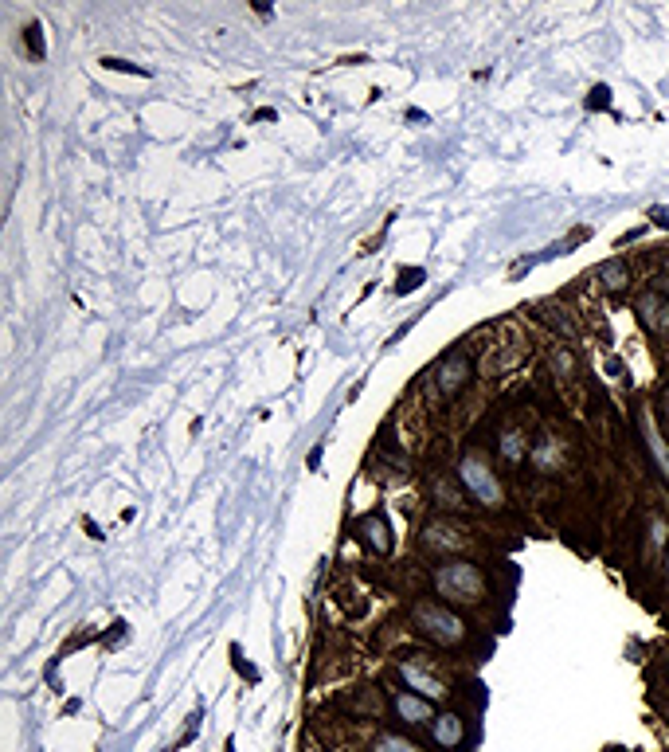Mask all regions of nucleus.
I'll use <instances>...</instances> for the list:
<instances>
[{"mask_svg":"<svg viewBox=\"0 0 669 752\" xmlns=\"http://www.w3.org/2000/svg\"><path fill=\"white\" fill-rule=\"evenodd\" d=\"M392 713L400 721H407V725H431L435 721V702H427V698H419L411 690H396L392 694Z\"/></svg>","mask_w":669,"mask_h":752,"instance_id":"10","label":"nucleus"},{"mask_svg":"<svg viewBox=\"0 0 669 752\" xmlns=\"http://www.w3.org/2000/svg\"><path fill=\"white\" fill-rule=\"evenodd\" d=\"M431 737H435L439 749H458L462 737H466V717L454 713V709H446V713H439V717L431 721Z\"/></svg>","mask_w":669,"mask_h":752,"instance_id":"13","label":"nucleus"},{"mask_svg":"<svg viewBox=\"0 0 669 752\" xmlns=\"http://www.w3.org/2000/svg\"><path fill=\"white\" fill-rule=\"evenodd\" d=\"M529 463H533V470H540V474L564 470V443H560L556 435H540L533 443V451H529Z\"/></svg>","mask_w":669,"mask_h":752,"instance_id":"12","label":"nucleus"},{"mask_svg":"<svg viewBox=\"0 0 669 752\" xmlns=\"http://www.w3.org/2000/svg\"><path fill=\"white\" fill-rule=\"evenodd\" d=\"M666 553H669V517L650 514L646 517V529H642V561L658 564L666 561Z\"/></svg>","mask_w":669,"mask_h":752,"instance_id":"9","label":"nucleus"},{"mask_svg":"<svg viewBox=\"0 0 669 752\" xmlns=\"http://www.w3.org/2000/svg\"><path fill=\"white\" fill-rule=\"evenodd\" d=\"M529 451H533V443L525 439V431H521V427H505V431H501V463L517 467V463H525V459H529Z\"/></svg>","mask_w":669,"mask_h":752,"instance_id":"14","label":"nucleus"},{"mask_svg":"<svg viewBox=\"0 0 669 752\" xmlns=\"http://www.w3.org/2000/svg\"><path fill=\"white\" fill-rule=\"evenodd\" d=\"M396 674H400L403 690H411V694H419L427 702H443L446 694H450V686H446L443 678L423 666V655H403L396 662Z\"/></svg>","mask_w":669,"mask_h":752,"instance_id":"4","label":"nucleus"},{"mask_svg":"<svg viewBox=\"0 0 669 752\" xmlns=\"http://www.w3.org/2000/svg\"><path fill=\"white\" fill-rule=\"evenodd\" d=\"M552 369L564 376V380H572V376H576V357H572V349L552 345Z\"/></svg>","mask_w":669,"mask_h":752,"instance_id":"17","label":"nucleus"},{"mask_svg":"<svg viewBox=\"0 0 669 752\" xmlns=\"http://www.w3.org/2000/svg\"><path fill=\"white\" fill-rule=\"evenodd\" d=\"M435 490H443V502H439V506H443V510H458V506H462V502H458V494H454V490H450V486H446V482H439V486H435Z\"/></svg>","mask_w":669,"mask_h":752,"instance_id":"18","label":"nucleus"},{"mask_svg":"<svg viewBox=\"0 0 669 752\" xmlns=\"http://www.w3.org/2000/svg\"><path fill=\"white\" fill-rule=\"evenodd\" d=\"M431 584L439 592V600L450 604V608H474L486 600L490 592V580H486V568L466 557H450V561L435 564L431 572Z\"/></svg>","mask_w":669,"mask_h":752,"instance_id":"1","label":"nucleus"},{"mask_svg":"<svg viewBox=\"0 0 669 752\" xmlns=\"http://www.w3.org/2000/svg\"><path fill=\"white\" fill-rule=\"evenodd\" d=\"M634 314H638V322H642V329H646L650 337H658V341H666L669 337V298L666 294H658V290H642L638 302H634Z\"/></svg>","mask_w":669,"mask_h":752,"instance_id":"7","label":"nucleus"},{"mask_svg":"<svg viewBox=\"0 0 669 752\" xmlns=\"http://www.w3.org/2000/svg\"><path fill=\"white\" fill-rule=\"evenodd\" d=\"M357 537L376 553V557H388L392 553V529H388V517L384 514H364L357 521Z\"/></svg>","mask_w":669,"mask_h":752,"instance_id":"11","label":"nucleus"},{"mask_svg":"<svg viewBox=\"0 0 669 752\" xmlns=\"http://www.w3.org/2000/svg\"><path fill=\"white\" fill-rule=\"evenodd\" d=\"M662 584H666V592H669V553H666V561H662Z\"/></svg>","mask_w":669,"mask_h":752,"instance_id":"19","label":"nucleus"},{"mask_svg":"<svg viewBox=\"0 0 669 752\" xmlns=\"http://www.w3.org/2000/svg\"><path fill=\"white\" fill-rule=\"evenodd\" d=\"M419 545L427 549V553H458L462 545H466V529L462 525H454V521H446V517H431L427 525H423V533H419Z\"/></svg>","mask_w":669,"mask_h":752,"instance_id":"8","label":"nucleus"},{"mask_svg":"<svg viewBox=\"0 0 669 752\" xmlns=\"http://www.w3.org/2000/svg\"><path fill=\"white\" fill-rule=\"evenodd\" d=\"M638 439H642V447H646V455H650V463H654V470L662 474V482H669V435L666 427L658 423V416H654V408L650 404H638Z\"/></svg>","mask_w":669,"mask_h":752,"instance_id":"5","label":"nucleus"},{"mask_svg":"<svg viewBox=\"0 0 669 752\" xmlns=\"http://www.w3.org/2000/svg\"><path fill=\"white\" fill-rule=\"evenodd\" d=\"M662 420L669 423V400H666V396H662Z\"/></svg>","mask_w":669,"mask_h":752,"instance_id":"20","label":"nucleus"},{"mask_svg":"<svg viewBox=\"0 0 669 752\" xmlns=\"http://www.w3.org/2000/svg\"><path fill=\"white\" fill-rule=\"evenodd\" d=\"M458 482H462V490H466L474 502H482L486 510H501L505 490H501V478H497V470H493V463L482 451H466V455L458 459Z\"/></svg>","mask_w":669,"mask_h":752,"instance_id":"3","label":"nucleus"},{"mask_svg":"<svg viewBox=\"0 0 669 752\" xmlns=\"http://www.w3.org/2000/svg\"><path fill=\"white\" fill-rule=\"evenodd\" d=\"M372 752H423V745L407 741L400 733H380V737L372 741Z\"/></svg>","mask_w":669,"mask_h":752,"instance_id":"16","label":"nucleus"},{"mask_svg":"<svg viewBox=\"0 0 669 752\" xmlns=\"http://www.w3.org/2000/svg\"><path fill=\"white\" fill-rule=\"evenodd\" d=\"M411 627H415V631H419L427 643H435V647H443V651L462 647V643H466V635H470L466 619L450 608V604H443V600H431V596H423V600H415V604H411Z\"/></svg>","mask_w":669,"mask_h":752,"instance_id":"2","label":"nucleus"},{"mask_svg":"<svg viewBox=\"0 0 669 752\" xmlns=\"http://www.w3.org/2000/svg\"><path fill=\"white\" fill-rule=\"evenodd\" d=\"M599 282H603L607 290H626V282H630V267H626L623 259H611V263H603V267H599Z\"/></svg>","mask_w":669,"mask_h":752,"instance_id":"15","label":"nucleus"},{"mask_svg":"<svg viewBox=\"0 0 669 752\" xmlns=\"http://www.w3.org/2000/svg\"><path fill=\"white\" fill-rule=\"evenodd\" d=\"M470 376H474L470 353H462V349L446 353L443 361H439V369H435V392H439V400H454L470 384Z\"/></svg>","mask_w":669,"mask_h":752,"instance_id":"6","label":"nucleus"}]
</instances>
